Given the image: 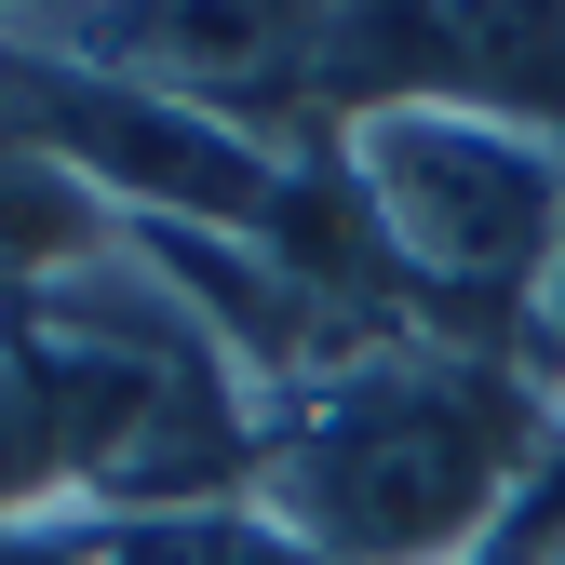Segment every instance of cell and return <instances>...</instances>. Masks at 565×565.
<instances>
[{"mask_svg":"<svg viewBox=\"0 0 565 565\" xmlns=\"http://www.w3.org/2000/svg\"><path fill=\"white\" fill-rule=\"evenodd\" d=\"M552 458H565V404L512 350L377 337L350 364L269 391L243 512L297 539L310 565H484Z\"/></svg>","mask_w":565,"mask_h":565,"instance_id":"cell-1","label":"cell"},{"mask_svg":"<svg viewBox=\"0 0 565 565\" xmlns=\"http://www.w3.org/2000/svg\"><path fill=\"white\" fill-rule=\"evenodd\" d=\"M337 162H350V189H364L391 269L417 282L431 337L512 350V364H525V310H539V282L565 256V162L539 149V135L458 108V95H417V108L350 121Z\"/></svg>","mask_w":565,"mask_h":565,"instance_id":"cell-2","label":"cell"},{"mask_svg":"<svg viewBox=\"0 0 565 565\" xmlns=\"http://www.w3.org/2000/svg\"><path fill=\"white\" fill-rule=\"evenodd\" d=\"M41 512H67V471H54V417H41L28 350L0 337V525H41Z\"/></svg>","mask_w":565,"mask_h":565,"instance_id":"cell-3","label":"cell"},{"mask_svg":"<svg viewBox=\"0 0 565 565\" xmlns=\"http://www.w3.org/2000/svg\"><path fill=\"white\" fill-rule=\"evenodd\" d=\"M108 525L95 512H41V525H0V565H95Z\"/></svg>","mask_w":565,"mask_h":565,"instance_id":"cell-4","label":"cell"},{"mask_svg":"<svg viewBox=\"0 0 565 565\" xmlns=\"http://www.w3.org/2000/svg\"><path fill=\"white\" fill-rule=\"evenodd\" d=\"M525 377L565 404V256H552V282H539V310H525Z\"/></svg>","mask_w":565,"mask_h":565,"instance_id":"cell-5","label":"cell"}]
</instances>
